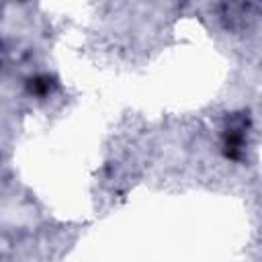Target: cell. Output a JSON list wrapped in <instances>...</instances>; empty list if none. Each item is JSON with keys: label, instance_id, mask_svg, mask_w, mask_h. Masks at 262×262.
Returning a JSON list of instances; mask_svg holds the SVG:
<instances>
[{"label": "cell", "instance_id": "1", "mask_svg": "<svg viewBox=\"0 0 262 262\" xmlns=\"http://www.w3.org/2000/svg\"><path fill=\"white\" fill-rule=\"evenodd\" d=\"M33 88L37 90V92H47L49 88H51V84H49V80L47 78H43V80H35V84H33Z\"/></svg>", "mask_w": 262, "mask_h": 262}]
</instances>
